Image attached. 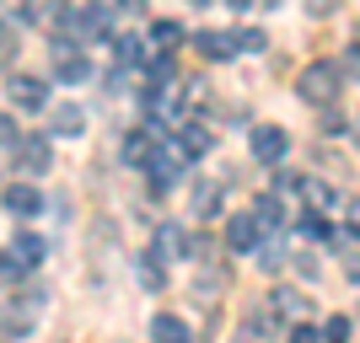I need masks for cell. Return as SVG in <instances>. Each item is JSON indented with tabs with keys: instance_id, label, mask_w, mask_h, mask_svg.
<instances>
[{
	"instance_id": "19",
	"label": "cell",
	"mask_w": 360,
	"mask_h": 343,
	"mask_svg": "<svg viewBox=\"0 0 360 343\" xmlns=\"http://www.w3.org/2000/svg\"><path fill=\"white\" fill-rule=\"evenodd\" d=\"M150 43L162 48V54H172V48L183 43V27L178 22H156V27H150Z\"/></svg>"
},
{
	"instance_id": "1",
	"label": "cell",
	"mask_w": 360,
	"mask_h": 343,
	"mask_svg": "<svg viewBox=\"0 0 360 343\" xmlns=\"http://www.w3.org/2000/svg\"><path fill=\"white\" fill-rule=\"evenodd\" d=\"M296 91H301L312 107L339 102V91H345V65H339V60H312L307 70L296 75Z\"/></svg>"
},
{
	"instance_id": "25",
	"label": "cell",
	"mask_w": 360,
	"mask_h": 343,
	"mask_svg": "<svg viewBox=\"0 0 360 343\" xmlns=\"http://www.w3.org/2000/svg\"><path fill=\"white\" fill-rule=\"evenodd\" d=\"M323 343H349V316H328L323 322Z\"/></svg>"
},
{
	"instance_id": "29",
	"label": "cell",
	"mask_w": 360,
	"mask_h": 343,
	"mask_svg": "<svg viewBox=\"0 0 360 343\" xmlns=\"http://www.w3.org/2000/svg\"><path fill=\"white\" fill-rule=\"evenodd\" d=\"M345 274H349V284H360V253L345 257Z\"/></svg>"
},
{
	"instance_id": "20",
	"label": "cell",
	"mask_w": 360,
	"mask_h": 343,
	"mask_svg": "<svg viewBox=\"0 0 360 343\" xmlns=\"http://www.w3.org/2000/svg\"><path fill=\"white\" fill-rule=\"evenodd\" d=\"M178 150H183V156H205V150H210V135H205L199 123H188V129L178 135Z\"/></svg>"
},
{
	"instance_id": "15",
	"label": "cell",
	"mask_w": 360,
	"mask_h": 343,
	"mask_svg": "<svg viewBox=\"0 0 360 343\" xmlns=\"http://www.w3.org/2000/svg\"><path fill=\"white\" fill-rule=\"evenodd\" d=\"M253 215H258V225H264V231H280V225H285L280 194H258V199H253Z\"/></svg>"
},
{
	"instance_id": "5",
	"label": "cell",
	"mask_w": 360,
	"mask_h": 343,
	"mask_svg": "<svg viewBox=\"0 0 360 343\" xmlns=\"http://www.w3.org/2000/svg\"><path fill=\"white\" fill-rule=\"evenodd\" d=\"M6 97H11L22 113H38V107H49V86L38 81V75H11V81H6Z\"/></svg>"
},
{
	"instance_id": "18",
	"label": "cell",
	"mask_w": 360,
	"mask_h": 343,
	"mask_svg": "<svg viewBox=\"0 0 360 343\" xmlns=\"http://www.w3.org/2000/svg\"><path fill=\"white\" fill-rule=\"evenodd\" d=\"M140 284H146V290H167V269H162V257H156V253L140 257Z\"/></svg>"
},
{
	"instance_id": "9",
	"label": "cell",
	"mask_w": 360,
	"mask_h": 343,
	"mask_svg": "<svg viewBox=\"0 0 360 343\" xmlns=\"http://www.w3.org/2000/svg\"><path fill=\"white\" fill-rule=\"evenodd\" d=\"M150 338L156 343H188V322L172 316V311H156L150 316Z\"/></svg>"
},
{
	"instance_id": "32",
	"label": "cell",
	"mask_w": 360,
	"mask_h": 343,
	"mask_svg": "<svg viewBox=\"0 0 360 343\" xmlns=\"http://www.w3.org/2000/svg\"><path fill=\"white\" fill-rule=\"evenodd\" d=\"M11 54V32H6V22H0V60Z\"/></svg>"
},
{
	"instance_id": "30",
	"label": "cell",
	"mask_w": 360,
	"mask_h": 343,
	"mask_svg": "<svg viewBox=\"0 0 360 343\" xmlns=\"http://www.w3.org/2000/svg\"><path fill=\"white\" fill-rule=\"evenodd\" d=\"M345 225H349V236H360V204H349V215H345Z\"/></svg>"
},
{
	"instance_id": "4",
	"label": "cell",
	"mask_w": 360,
	"mask_h": 343,
	"mask_svg": "<svg viewBox=\"0 0 360 343\" xmlns=\"http://www.w3.org/2000/svg\"><path fill=\"white\" fill-rule=\"evenodd\" d=\"M0 204H6V215H16V220H32V215H44V194H38V182H6Z\"/></svg>"
},
{
	"instance_id": "8",
	"label": "cell",
	"mask_w": 360,
	"mask_h": 343,
	"mask_svg": "<svg viewBox=\"0 0 360 343\" xmlns=\"http://www.w3.org/2000/svg\"><path fill=\"white\" fill-rule=\"evenodd\" d=\"M16 161H22V172H49V166H54V145H49L44 135H22Z\"/></svg>"
},
{
	"instance_id": "6",
	"label": "cell",
	"mask_w": 360,
	"mask_h": 343,
	"mask_svg": "<svg viewBox=\"0 0 360 343\" xmlns=\"http://www.w3.org/2000/svg\"><path fill=\"white\" fill-rule=\"evenodd\" d=\"M226 241H231V253H253L258 241H264V225H258V215L248 209V215H231L226 220Z\"/></svg>"
},
{
	"instance_id": "28",
	"label": "cell",
	"mask_w": 360,
	"mask_h": 343,
	"mask_svg": "<svg viewBox=\"0 0 360 343\" xmlns=\"http://www.w3.org/2000/svg\"><path fill=\"white\" fill-rule=\"evenodd\" d=\"M307 236H328V220H323V215H307Z\"/></svg>"
},
{
	"instance_id": "23",
	"label": "cell",
	"mask_w": 360,
	"mask_h": 343,
	"mask_svg": "<svg viewBox=\"0 0 360 343\" xmlns=\"http://www.w3.org/2000/svg\"><path fill=\"white\" fill-rule=\"evenodd\" d=\"M113 54H119V65H140V60H146V54H140V38H129V32L113 38Z\"/></svg>"
},
{
	"instance_id": "26",
	"label": "cell",
	"mask_w": 360,
	"mask_h": 343,
	"mask_svg": "<svg viewBox=\"0 0 360 343\" xmlns=\"http://www.w3.org/2000/svg\"><path fill=\"white\" fill-rule=\"evenodd\" d=\"M16 145H22V129H16V119L0 113V150H16Z\"/></svg>"
},
{
	"instance_id": "10",
	"label": "cell",
	"mask_w": 360,
	"mask_h": 343,
	"mask_svg": "<svg viewBox=\"0 0 360 343\" xmlns=\"http://www.w3.org/2000/svg\"><path fill=\"white\" fill-rule=\"evenodd\" d=\"M194 48L205 54V60H231V54H237V38H231V32H210V27H205L194 38Z\"/></svg>"
},
{
	"instance_id": "2",
	"label": "cell",
	"mask_w": 360,
	"mask_h": 343,
	"mask_svg": "<svg viewBox=\"0 0 360 343\" xmlns=\"http://www.w3.org/2000/svg\"><path fill=\"white\" fill-rule=\"evenodd\" d=\"M248 150H253L258 166H280L290 156V135H285V129H274V123H258L253 135H248Z\"/></svg>"
},
{
	"instance_id": "31",
	"label": "cell",
	"mask_w": 360,
	"mask_h": 343,
	"mask_svg": "<svg viewBox=\"0 0 360 343\" xmlns=\"http://www.w3.org/2000/svg\"><path fill=\"white\" fill-rule=\"evenodd\" d=\"M349 70L360 75V43H355V48H349V54H345V75H349Z\"/></svg>"
},
{
	"instance_id": "12",
	"label": "cell",
	"mask_w": 360,
	"mask_h": 343,
	"mask_svg": "<svg viewBox=\"0 0 360 343\" xmlns=\"http://www.w3.org/2000/svg\"><path fill=\"white\" fill-rule=\"evenodd\" d=\"M150 253L162 257V263H167V257H183V253H188V236H183V225H156V247H150Z\"/></svg>"
},
{
	"instance_id": "21",
	"label": "cell",
	"mask_w": 360,
	"mask_h": 343,
	"mask_svg": "<svg viewBox=\"0 0 360 343\" xmlns=\"http://www.w3.org/2000/svg\"><path fill=\"white\" fill-rule=\"evenodd\" d=\"M253 257H258V269H264V274L285 269V247H274V241H269V247H253Z\"/></svg>"
},
{
	"instance_id": "17",
	"label": "cell",
	"mask_w": 360,
	"mask_h": 343,
	"mask_svg": "<svg viewBox=\"0 0 360 343\" xmlns=\"http://www.w3.org/2000/svg\"><path fill=\"white\" fill-rule=\"evenodd\" d=\"M215 209H221V188H215V182H199V188H194V215H199V220H210Z\"/></svg>"
},
{
	"instance_id": "7",
	"label": "cell",
	"mask_w": 360,
	"mask_h": 343,
	"mask_svg": "<svg viewBox=\"0 0 360 343\" xmlns=\"http://www.w3.org/2000/svg\"><path fill=\"white\" fill-rule=\"evenodd\" d=\"M146 172H150V188L167 194V188H178V177H183V156H178V150H156Z\"/></svg>"
},
{
	"instance_id": "14",
	"label": "cell",
	"mask_w": 360,
	"mask_h": 343,
	"mask_svg": "<svg viewBox=\"0 0 360 343\" xmlns=\"http://www.w3.org/2000/svg\"><path fill=\"white\" fill-rule=\"evenodd\" d=\"M49 129H54V135H81V129H86V113H81L75 102H60L54 119H49Z\"/></svg>"
},
{
	"instance_id": "11",
	"label": "cell",
	"mask_w": 360,
	"mask_h": 343,
	"mask_svg": "<svg viewBox=\"0 0 360 343\" xmlns=\"http://www.w3.org/2000/svg\"><path fill=\"white\" fill-rule=\"evenodd\" d=\"M150 156H156V145H150L146 129H135V135H124V166H135V172H146Z\"/></svg>"
},
{
	"instance_id": "16",
	"label": "cell",
	"mask_w": 360,
	"mask_h": 343,
	"mask_svg": "<svg viewBox=\"0 0 360 343\" xmlns=\"http://www.w3.org/2000/svg\"><path fill=\"white\" fill-rule=\"evenodd\" d=\"M11 253H16V263H22V269H38V263L49 257V247H44V236H16Z\"/></svg>"
},
{
	"instance_id": "22",
	"label": "cell",
	"mask_w": 360,
	"mask_h": 343,
	"mask_svg": "<svg viewBox=\"0 0 360 343\" xmlns=\"http://www.w3.org/2000/svg\"><path fill=\"white\" fill-rule=\"evenodd\" d=\"M301 311H307V300L296 290H274V316H301Z\"/></svg>"
},
{
	"instance_id": "24",
	"label": "cell",
	"mask_w": 360,
	"mask_h": 343,
	"mask_svg": "<svg viewBox=\"0 0 360 343\" xmlns=\"http://www.w3.org/2000/svg\"><path fill=\"white\" fill-rule=\"evenodd\" d=\"M231 38H237V54H258V48L269 43V38H264L258 27H242V32H231Z\"/></svg>"
},
{
	"instance_id": "33",
	"label": "cell",
	"mask_w": 360,
	"mask_h": 343,
	"mask_svg": "<svg viewBox=\"0 0 360 343\" xmlns=\"http://www.w3.org/2000/svg\"><path fill=\"white\" fill-rule=\"evenodd\" d=\"M119 6H124V11H135V6H140V0H119Z\"/></svg>"
},
{
	"instance_id": "13",
	"label": "cell",
	"mask_w": 360,
	"mask_h": 343,
	"mask_svg": "<svg viewBox=\"0 0 360 343\" xmlns=\"http://www.w3.org/2000/svg\"><path fill=\"white\" fill-rule=\"evenodd\" d=\"M301 199H307V215H328V209H333V188L323 177H307V182H301Z\"/></svg>"
},
{
	"instance_id": "3",
	"label": "cell",
	"mask_w": 360,
	"mask_h": 343,
	"mask_svg": "<svg viewBox=\"0 0 360 343\" xmlns=\"http://www.w3.org/2000/svg\"><path fill=\"white\" fill-rule=\"evenodd\" d=\"M54 75H60V81H70V86L91 81V60H86V48H75L70 38H60V43H54Z\"/></svg>"
},
{
	"instance_id": "27",
	"label": "cell",
	"mask_w": 360,
	"mask_h": 343,
	"mask_svg": "<svg viewBox=\"0 0 360 343\" xmlns=\"http://www.w3.org/2000/svg\"><path fill=\"white\" fill-rule=\"evenodd\" d=\"M285 343H323V328H307V322H296Z\"/></svg>"
}]
</instances>
